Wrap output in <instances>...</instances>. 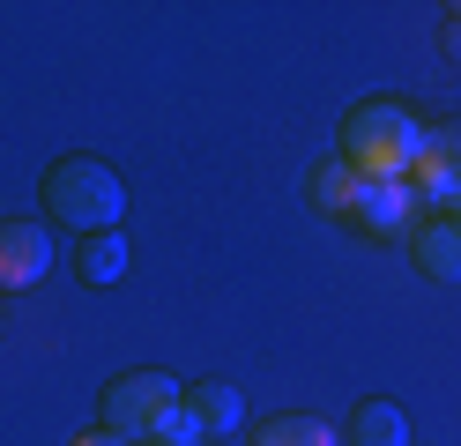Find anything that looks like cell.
<instances>
[{
    "instance_id": "cell-4",
    "label": "cell",
    "mask_w": 461,
    "mask_h": 446,
    "mask_svg": "<svg viewBox=\"0 0 461 446\" xmlns=\"http://www.w3.org/2000/svg\"><path fill=\"white\" fill-rule=\"evenodd\" d=\"M52 276V231L45 223H0V290H31Z\"/></svg>"
},
{
    "instance_id": "cell-7",
    "label": "cell",
    "mask_w": 461,
    "mask_h": 446,
    "mask_svg": "<svg viewBox=\"0 0 461 446\" xmlns=\"http://www.w3.org/2000/svg\"><path fill=\"white\" fill-rule=\"evenodd\" d=\"M410 253H417V268H424V276L461 283V223H454V216H431V223H417Z\"/></svg>"
},
{
    "instance_id": "cell-3",
    "label": "cell",
    "mask_w": 461,
    "mask_h": 446,
    "mask_svg": "<svg viewBox=\"0 0 461 446\" xmlns=\"http://www.w3.org/2000/svg\"><path fill=\"white\" fill-rule=\"evenodd\" d=\"M186 416V387L171 372H120L104 387V432H120L127 446L134 439H171V424Z\"/></svg>"
},
{
    "instance_id": "cell-11",
    "label": "cell",
    "mask_w": 461,
    "mask_h": 446,
    "mask_svg": "<svg viewBox=\"0 0 461 446\" xmlns=\"http://www.w3.org/2000/svg\"><path fill=\"white\" fill-rule=\"evenodd\" d=\"M253 446H335V424H321V416H276V424L253 432Z\"/></svg>"
},
{
    "instance_id": "cell-12",
    "label": "cell",
    "mask_w": 461,
    "mask_h": 446,
    "mask_svg": "<svg viewBox=\"0 0 461 446\" xmlns=\"http://www.w3.org/2000/svg\"><path fill=\"white\" fill-rule=\"evenodd\" d=\"M424 171H439L447 187H461V119H447V127H431L424 134V157H417Z\"/></svg>"
},
{
    "instance_id": "cell-8",
    "label": "cell",
    "mask_w": 461,
    "mask_h": 446,
    "mask_svg": "<svg viewBox=\"0 0 461 446\" xmlns=\"http://www.w3.org/2000/svg\"><path fill=\"white\" fill-rule=\"evenodd\" d=\"M350 446H410V416L394 402H357L350 409Z\"/></svg>"
},
{
    "instance_id": "cell-10",
    "label": "cell",
    "mask_w": 461,
    "mask_h": 446,
    "mask_svg": "<svg viewBox=\"0 0 461 446\" xmlns=\"http://www.w3.org/2000/svg\"><path fill=\"white\" fill-rule=\"evenodd\" d=\"M82 283H120L127 276V238L120 231H97V238H82Z\"/></svg>"
},
{
    "instance_id": "cell-9",
    "label": "cell",
    "mask_w": 461,
    "mask_h": 446,
    "mask_svg": "<svg viewBox=\"0 0 461 446\" xmlns=\"http://www.w3.org/2000/svg\"><path fill=\"white\" fill-rule=\"evenodd\" d=\"M357 187H365V178L342 164V157H328L321 171H312V208H328V216H350V208H357Z\"/></svg>"
},
{
    "instance_id": "cell-5",
    "label": "cell",
    "mask_w": 461,
    "mask_h": 446,
    "mask_svg": "<svg viewBox=\"0 0 461 446\" xmlns=\"http://www.w3.org/2000/svg\"><path fill=\"white\" fill-rule=\"evenodd\" d=\"M410 208H417L410 178H365L350 216H357V223H365L372 238H394V231H410Z\"/></svg>"
},
{
    "instance_id": "cell-1",
    "label": "cell",
    "mask_w": 461,
    "mask_h": 446,
    "mask_svg": "<svg viewBox=\"0 0 461 446\" xmlns=\"http://www.w3.org/2000/svg\"><path fill=\"white\" fill-rule=\"evenodd\" d=\"M424 119L410 105L394 97H365L350 105V119H342V164H350L357 178H410V164L424 157Z\"/></svg>"
},
{
    "instance_id": "cell-2",
    "label": "cell",
    "mask_w": 461,
    "mask_h": 446,
    "mask_svg": "<svg viewBox=\"0 0 461 446\" xmlns=\"http://www.w3.org/2000/svg\"><path fill=\"white\" fill-rule=\"evenodd\" d=\"M45 208H52V223H75L82 238H97V231H120L127 187L104 157H60L45 171Z\"/></svg>"
},
{
    "instance_id": "cell-13",
    "label": "cell",
    "mask_w": 461,
    "mask_h": 446,
    "mask_svg": "<svg viewBox=\"0 0 461 446\" xmlns=\"http://www.w3.org/2000/svg\"><path fill=\"white\" fill-rule=\"evenodd\" d=\"M75 446H127V439H120V432H82Z\"/></svg>"
},
{
    "instance_id": "cell-6",
    "label": "cell",
    "mask_w": 461,
    "mask_h": 446,
    "mask_svg": "<svg viewBox=\"0 0 461 446\" xmlns=\"http://www.w3.org/2000/svg\"><path fill=\"white\" fill-rule=\"evenodd\" d=\"M186 416H194L201 439L239 432L246 424V395H239V387H223V379H201V387H186Z\"/></svg>"
},
{
    "instance_id": "cell-14",
    "label": "cell",
    "mask_w": 461,
    "mask_h": 446,
    "mask_svg": "<svg viewBox=\"0 0 461 446\" xmlns=\"http://www.w3.org/2000/svg\"><path fill=\"white\" fill-rule=\"evenodd\" d=\"M447 216H454V223H461V194H454V208H447Z\"/></svg>"
}]
</instances>
